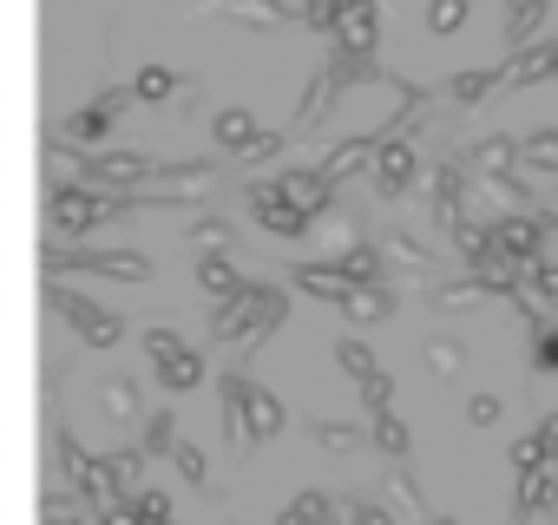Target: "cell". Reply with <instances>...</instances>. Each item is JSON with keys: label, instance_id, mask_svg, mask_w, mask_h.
Wrapping results in <instances>:
<instances>
[{"label": "cell", "instance_id": "obj_1", "mask_svg": "<svg viewBox=\"0 0 558 525\" xmlns=\"http://www.w3.org/2000/svg\"><path fill=\"white\" fill-rule=\"evenodd\" d=\"M283 316H290L283 290L243 283L236 296H223V303H217V316H210V335H217V342H263V335H276V329H283Z\"/></svg>", "mask_w": 558, "mask_h": 525}, {"label": "cell", "instance_id": "obj_2", "mask_svg": "<svg viewBox=\"0 0 558 525\" xmlns=\"http://www.w3.org/2000/svg\"><path fill=\"white\" fill-rule=\"evenodd\" d=\"M40 262L53 277H119V283H151L145 249H86V243H47Z\"/></svg>", "mask_w": 558, "mask_h": 525}, {"label": "cell", "instance_id": "obj_3", "mask_svg": "<svg viewBox=\"0 0 558 525\" xmlns=\"http://www.w3.org/2000/svg\"><path fill=\"white\" fill-rule=\"evenodd\" d=\"M47 217H53L60 236H80V243H86L99 223L132 217V197H106V191H93V184H60V191L47 197Z\"/></svg>", "mask_w": 558, "mask_h": 525}, {"label": "cell", "instance_id": "obj_4", "mask_svg": "<svg viewBox=\"0 0 558 525\" xmlns=\"http://www.w3.org/2000/svg\"><path fill=\"white\" fill-rule=\"evenodd\" d=\"M73 164H80V184H125V191L165 171V158L151 151H80Z\"/></svg>", "mask_w": 558, "mask_h": 525}, {"label": "cell", "instance_id": "obj_5", "mask_svg": "<svg viewBox=\"0 0 558 525\" xmlns=\"http://www.w3.org/2000/svg\"><path fill=\"white\" fill-rule=\"evenodd\" d=\"M551 223H558L551 210H512V217L493 223V249H506V256H519V262H538V243H545Z\"/></svg>", "mask_w": 558, "mask_h": 525}, {"label": "cell", "instance_id": "obj_6", "mask_svg": "<svg viewBox=\"0 0 558 525\" xmlns=\"http://www.w3.org/2000/svg\"><path fill=\"white\" fill-rule=\"evenodd\" d=\"M368 171H375V191H381V197H401V191L421 178V151H414L408 138H375V164H368Z\"/></svg>", "mask_w": 558, "mask_h": 525}, {"label": "cell", "instance_id": "obj_7", "mask_svg": "<svg viewBox=\"0 0 558 525\" xmlns=\"http://www.w3.org/2000/svg\"><path fill=\"white\" fill-rule=\"evenodd\" d=\"M336 53H375L381 47V14H375V0H342V14H336Z\"/></svg>", "mask_w": 558, "mask_h": 525}, {"label": "cell", "instance_id": "obj_8", "mask_svg": "<svg viewBox=\"0 0 558 525\" xmlns=\"http://www.w3.org/2000/svg\"><path fill=\"white\" fill-rule=\"evenodd\" d=\"M276 197H283V204H296L310 223H316L323 210H336V184H329L323 171H283V178H276Z\"/></svg>", "mask_w": 558, "mask_h": 525}, {"label": "cell", "instance_id": "obj_9", "mask_svg": "<svg viewBox=\"0 0 558 525\" xmlns=\"http://www.w3.org/2000/svg\"><path fill=\"white\" fill-rule=\"evenodd\" d=\"M250 217H256L263 230H276V236H310V230H316L296 204L276 197V184H256V191H250Z\"/></svg>", "mask_w": 558, "mask_h": 525}, {"label": "cell", "instance_id": "obj_10", "mask_svg": "<svg viewBox=\"0 0 558 525\" xmlns=\"http://www.w3.org/2000/svg\"><path fill=\"white\" fill-rule=\"evenodd\" d=\"M283 420H290L283 401L250 381V394H243V440H276V434H283Z\"/></svg>", "mask_w": 558, "mask_h": 525}, {"label": "cell", "instance_id": "obj_11", "mask_svg": "<svg viewBox=\"0 0 558 525\" xmlns=\"http://www.w3.org/2000/svg\"><path fill=\"white\" fill-rule=\"evenodd\" d=\"M290 283L303 290V296H316V303H342L355 283L336 270V262H296V270H290Z\"/></svg>", "mask_w": 558, "mask_h": 525}, {"label": "cell", "instance_id": "obj_12", "mask_svg": "<svg viewBox=\"0 0 558 525\" xmlns=\"http://www.w3.org/2000/svg\"><path fill=\"white\" fill-rule=\"evenodd\" d=\"M217 14L236 21V27H290L296 21L283 0H217Z\"/></svg>", "mask_w": 558, "mask_h": 525}, {"label": "cell", "instance_id": "obj_13", "mask_svg": "<svg viewBox=\"0 0 558 525\" xmlns=\"http://www.w3.org/2000/svg\"><path fill=\"white\" fill-rule=\"evenodd\" d=\"M368 164H375V132H368V138H342L316 171H323L329 184H342V178H355V171H368Z\"/></svg>", "mask_w": 558, "mask_h": 525}, {"label": "cell", "instance_id": "obj_14", "mask_svg": "<svg viewBox=\"0 0 558 525\" xmlns=\"http://www.w3.org/2000/svg\"><path fill=\"white\" fill-rule=\"evenodd\" d=\"M329 106H336V80H329V66L303 86V106H296V119H290V132H316L323 119H329Z\"/></svg>", "mask_w": 558, "mask_h": 525}, {"label": "cell", "instance_id": "obj_15", "mask_svg": "<svg viewBox=\"0 0 558 525\" xmlns=\"http://www.w3.org/2000/svg\"><path fill=\"white\" fill-rule=\"evenodd\" d=\"M336 309H342L349 322H388V316H395V296H388L381 283H355V290H349Z\"/></svg>", "mask_w": 558, "mask_h": 525}, {"label": "cell", "instance_id": "obj_16", "mask_svg": "<svg viewBox=\"0 0 558 525\" xmlns=\"http://www.w3.org/2000/svg\"><path fill=\"white\" fill-rule=\"evenodd\" d=\"M466 158H473V164H460V171H473V178H506V171L519 164V145H512V138H486V145H473Z\"/></svg>", "mask_w": 558, "mask_h": 525}, {"label": "cell", "instance_id": "obj_17", "mask_svg": "<svg viewBox=\"0 0 558 525\" xmlns=\"http://www.w3.org/2000/svg\"><path fill=\"white\" fill-rule=\"evenodd\" d=\"M447 230H453V243H460V256H466V270L493 256V223H480V217H466V210H460Z\"/></svg>", "mask_w": 558, "mask_h": 525}, {"label": "cell", "instance_id": "obj_18", "mask_svg": "<svg viewBox=\"0 0 558 525\" xmlns=\"http://www.w3.org/2000/svg\"><path fill=\"white\" fill-rule=\"evenodd\" d=\"M499 80H506V86H519V93H525V86H538V80H551V47H525L519 60H506V66H499Z\"/></svg>", "mask_w": 558, "mask_h": 525}, {"label": "cell", "instance_id": "obj_19", "mask_svg": "<svg viewBox=\"0 0 558 525\" xmlns=\"http://www.w3.org/2000/svg\"><path fill=\"white\" fill-rule=\"evenodd\" d=\"M210 138H217L223 151H243V145L256 138V119H250V106H223V112L210 119Z\"/></svg>", "mask_w": 558, "mask_h": 525}, {"label": "cell", "instance_id": "obj_20", "mask_svg": "<svg viewBox=\"0 0 558 525\" xmlns=\"http://www.w3.org/2000/svg\"><path fill=\"white\" fill-rule=\"evenodd\" d=\"M158 381H165L171 394H191V388L204 381V355H197V349H178L171 362H158Z\"/></svg>", "mask_w": 558, "mask_h": 525}, {"label": "cell", "instance_id": "obj_21", "mask_svg": "<svg viewBox=\"0 0 558 525\" xmlns=\"http://www.w3.org/2000/svg\"><path fill=\"white\" fill-rule=\"evenodd\" d=\"M197 283H204V296H217V303L243 290V277H236V262H230V256H204V262H197Z\"/></svg>", "mask_w": 558, "mask_h": 525}, {"label": "cell", "instance_id": "obj_22", "mask_svg": "<svg viewBox=\"0 0 558 525\" xmlns=\"http://www.w3.org/2000/svg\"><path fill=\"white\" fill-rule=\"evenodd\" d=\"M329 80H336V93H342V86H375L381 66H375V53H336V60H329Z\"/></svg>", "mask_w": 558, "mask_h": 525}, {"label": "cell", "instance_id": "obj_23", "mask_svg": "<svg viewBox=\"0 0 558 525\" xmlns=\"http://www.w3.org/2000/svg\"><path fill=\"white\" fill-rule=\"evenodd\" d=\"M368 440H375V447H381L388 460H401V453L414 447V434H408V420H395L388 407H381V414H368Z\"/></svg>", "mask_w": 558, "mask_h": 525}, {"label": "cell", "instance_id": "obj_24", "mask_svg": "<svg viewBox=\"0 0 558 525\" xmlns=\"http://www.w3.org/2000/svg\"><path fill=\"white\" fill-rule=\"evenodd\" d=\"M336 270H342L349 283H381V249H375V243H355V249L336 256Z\"/></svg>", "mask_w": 558, "mask_h": 525}, {"label": "cell", "instance_id": "obj_25", "mask_svg": "<svg viewBox=\"0 0 558 525\" xmlns=\"http://www.w3.org/2000/svg\"><path fill=\"white\" fill-rule=\"evenodd\" d=\"M217 394H223V434H230V440H243V394H250V375H236V368H230V375L217 381Z\"/></svg>", "mask_w": 558, "mask_h": 525}, {"label": "cell", "instance_id": "obj_26", "mask_svg": "<svg viewBox=\"0 0 558 525\" xmlns=\"http://www.w3.org/2000/svg\"><path fill=\"white\" fill-rule=\"evenodd\" d=\"M329 518H336L329 492H296V499H290V512L276 518V525H329Z\"/></svg>", "mask_w": 558, "mask_h": 525}, {"label": "cell", "instance_id": "obj_27", "mask_svg": "<svg viewBox=\"0 0 558 525\" xmlns=\"http://www.w3.org/2000/svg\"><path fill=\"white\" fill-rule=\"evenodd\" d=\"M493 86H499V66H473V73L447 80V99H460V106H480V99H486Z\"/></svg>", "mask_w": 558, "mask_h": 525}, {"label": "cell", "instance_id": "obj_28", "mask_svg": "<svg viewBox=\"0 0 558 525\" xmlns=\"http://www.w3.org/2000/svg\"><path fill=\"white\" fill-rule=\"evenodd\" d=\"M106 125H112L106 112H93V106H80V112H66V119H60V145H93V138H99Z\"/></svg>", "mask_w": 558, "mask_h": 525}, {"label": "cell", "instance_id": "obj_29", "mask_svg": "<svg viewBox=\"0 0 558 525\" xmlns=\"http://www.w3.org/2000/svg\"><path fill=\"white\" fill-rule=\"evenodd\" d=\"M473 191H480V197H493V204H506V210H538L512 171H506V178H473Z\"/></svg>", "mask_w": 558, "mask_h": 525}, {"label": "cell", "instance_id": "obj_30", "mask_svg": "<svg viewBox=\"0 0 558 525\" xmlns=\"http://www.w3.org/2000/svg\"><path fill=\"white\" fill-rule=\"evenodd\" d=\"M53 460H60V486H73V479L86 473V460H93V453L73 440V427H53Z\"/></svg>", "mask_w": 558, "mask_h": 525}, {"label": "cell", "instance_id": "obj_31", "mask_svg": "<svg viewBox=\"0 0 558 525\" xmlns=\"http://www.w3.org/2000/svg\"><path fill=\"white\" fill-rule=\"evenodd\" d=\"M545 8H551V0H506V40L519 47V40L545 21Z\"/></svg>", "mask_w": 558, "mask_h": 525}, {"label": "cell", "instance_id": "obj_32", "mask_svg": "<svg viewBox=\"0 0 558 525\" xmlns=\"http://www.w3.org/2000/svg\"><path fill=\"white\" fill-rule=\"evenodd\" d=\"M171 93H178V73H171V66H138V80H132V99L158 106V99H171Z\"/></svg>", "mask_w": 558, "mask_h": 525}, {"label": "cell", "instance_id": "obj_33", "mask_svg": "<svg viewBox=\"0 0 558 525\" xmlns=\"http://www.w3.org/2000/svg\"><path fill=\"white\" fill-rule=\"evenodd\" d=\"M80 342H86V349H119V342H125V322H119L112 309H99V316L80 322Z\"/></svg>", "mask_w": 558, "mask_h": 525}, {"label": "cell", "instance_id": "obj_34", "mask_svg": "<svg viewBox=\"0 0 558 525\" xmlns=\"http://www.w3.org/2000/svg\"><path fill=\"white\" fill-rule=\"evenodd\" d=\"M99 407H106L112 420H138V381H125V375L106 381V388H99Z\"/></svg>", "mask_w": 558, "mask_h": 525}, {"label": "cell", "instance_id": "obj_35", "mask_svg": "<svg viewBox=\"0 0 558 525\" xmlns=\"http://www.w3.org/2000/svg\"><path fill=\"white\" fill-rule=\"evenodd\" d=\"M421 362H427V375H460V362H466V349H460L453 335H434V342L421 349Z\"/></svg>", "mask_w": 558, "mask_h": 525}, {"label": "cell", "instance_id": "obj_36", "mask_svg": "<svg viewBox=\"0 0 558 525\" xmlns=\"http://www.w3.org/2000/svg\"><path fill=\"white\" fill-rule=\"evenodd\" d=\"M368 440V427H349V420H316V447H329V453H355Z\"/></svg>", "mask_w": 558, "mask_h": 525}, {"label": "cell", "instance_id": "obj_37", "mask_svg": "<svg viewBox=\"0 0 558 525\" xmlns=\"http://www.w3.org/2000/svg\"><path fill=\"white\" fill-rule=\"evenodd\" d=\"M191 243H197L204 256H223V249H230V223H223V217H197V223H191Z\"/></svg>", "mask_w": 558, "mask_h": 525}, {"label": "cell", "instance_id": "obj_38", "mask_svg": "<svg viewBox=\"0 0 558 525\" xmlns=\"http://www.w3.org/2000/svg\"><path fill=\"white\" fill-rule=\"evenodd\" d=\"M171 447H178V414H151V420H145V447H138V453L151 460V453H171Z\"/></svg>", "mask_w": 558, "mask_h": 525}, {"label": "cell", "instance_id": "obj_39", "mask_svg": "<svg viewBox=\"0 0 558 525\" xmlns=\"http://www.w3.org/2000/svg\"><path fill=\"white\" fill-rule=\"evenodd\" d=\"M336 362H342V375H349V381H368V375L381 368V362H375L362 342H336Z\"/></svg>", "mask_w": 558, "mask_h": 525}, {"label": "cell", "instance_id": "obj_40", "mask_svg": "<svg viewBox=\"0 0 558 525\" xmlns=\"http://www.w3.org/2000/svg\"><path fill=\"white\" fill-rule=\"evenodd\" d=\"M506 460H512L519 473H545V466H551V453H545V440H538V434H525V440H512V453H506Z\"/></svg>", "mask_w": 558, "mask_h": 525}, {"label": "cell", "instance_id": "obj_41", "mask_svg": "<svg viewBox=\"0 0 558 525\" xmlns=\"http://www.w3.org/2000/svg\"><path fill=\"white\" fill-rule=\"evenodd\" d=\"M519 158L538 164V171H558V132H532V138L519 145Z\"/></svg>", "mask_w": 558, "mask_h": 525}, {"label": "cell", "instance_id": "obj_42", "mask_svg": "<svg viewBox=\"0 0 558 525\" xmlns=\"http://www.w3.org/2000/svg\"><path fill=\"white\" fill-rule=\"evenodd\" d=\"M427 27L447 40V34H460L466 27V0H434V8H427Z\"/></svg>", "mask_w": 558, "mask_h": 525}, {"label": "cell", "instance_id": "obj_43", "mask_svg": "<svg viewBox=\"0 0 558 525\" xmlns=\"http://www.w3.org/2000/svg\"><path fill=\"white\" fill-rule=\"evenodd\" d=\"M171 466H178L191 486H204V479H210V466H204V447H191V440H178V447H171Z\"/></svg>", "mask_w": 558, "mask_h": 525}, {"label": "cell", "instance_id": "obj_44", "mask_svg": "<svg viewBox=\"0 0 558 525\" xmlns=\"http://www.w3.org/2000/svg\"><path fill=\"white\" fill-rule=\"evenodd\" d=\"M283 145H290V132H256L236 158H250V164H263V158H283Z\"/></svg>", "mask_w": 558, "mask_h": 525}, {"label": "cell", "instance_id": "obj_45", "mask_svg": "<svg viewBox=\"0 0 558 525\" xmlns=\"http://www.w3.org/2000/svg\"><path fill=\"white\" fill-rule=\"evenodd\" d=\"M480 296H486V290H480L473 277H460V283H440V290H434V303H440V309H460V303H480Z\"/></svg>", "mask_w": 558, "mask_h": 525}, {"label": "cell", "instance_id": "obj_46", "mask_svg": "<svg viewBox=\"0 0 558 525\" xmlns=\"http://www.w3.org/2000/svg\"><path fill=\"white\" fill-rule=\"evenodd\" d=\"M138 349H145L151 362H171L184 342H178V329H145V335H138Z\"/></svg>", "mask_w": 558, "mask_h": 525}, {"label": "cell", "instance_id": "obj_47", "mask_svg": "<svg viewBox=\"0 0 558 525\" xmlns=\"http://www.w3.org/2000/svg\"><path fill=\"white\" fill-rule=\"evenodd\" d=\"M355 388H362V407H368V414H381V407H388V401H395V381H388V375H381V368H375V375H368V381H355Z\"/></svg>", "mask_w": 558, "mask_h": 525}, {"label": "cell", "instance_id": "obj_48", "mask_svg": "<svg viewBox=\"0 0 558 525\" xmlns=\"http://www.w3.org/2000/svg\"><path fill=\"white\" fill-rule=\"evenodd\" d=\"M106 466H112V479H119V486H132V479L145 473V453H138V447H125V453H106Z\"/></svg>", "mask_w": 558, "mask_h": 525}, {"label": "cell", "instance_id": "obj_49", "mask_svg": "<svg viewBox=\"0 0 558 525\" xmlns=\"http://www.w3.org/2000/svg\"><path fill=\"white\" fill-rule=\"evenodd\" d=\"M73 512H80V492H73V486H53V492L40 499V518H73Z\"/></svg>", "mask_w": 558, "mask_h": 525}, {"label": "cell", "instance_id": "obj_50", "mask_svg": "<svg viewBox=\"0 0 558 525\" xmlns=\"http://www.w3.org/2000/svg\"><path fill=\"white\" fill-rule=\"evenodd\" d=\"M388 249H395L401 262H414V270H427V262H434V256H427V243H414L408 230H395V236H388Z\"/></svg>", "mask_w": 558, "mask_h": 525}, {"label": "cell", "instance_id": "obj_51", "mask_svg": "<svg viewBox=\"0 0 558 525\" xmlns=\"http://www.w3.org/2000/svg\"><path fill=\"white\" fill-rule=\"evenodd\" d=\"M388 499H395V505H408V512H421V486H414V479H408L401 466L388 473Z\"/></svg>", "mask_w": 558, "mask_h": 525}, {"label": "cell", "instance_id": "obj_52", "mask_svg": "<svg viewBox=\"0 0 558 525\" xmlns=\"http://www.w3.org/2000/svg\"><path fill=\"white\" fill-rule=\"evenodd\" d=\"M342 518H349V525H401L388 505H362V499H355V505H342Z\"/></svg>", "mask_w": 558, "mask_h": 525}, {"label": "cell", "instance_id": "obj_53", "mask_svg": "<svg viewBox=\"0 0 558 525\" xmlns=\"http://www.w3.org/2000/svg\"><path fill=\"white\" fill-rule=\"evenodd\" d=\"M336 14H342V0H303V21H310L316 34H329V27H336Z\"/></svg>", "mask_w": 558, "mask_h": 525}, {"label": "cell", "instance_id": "obj_54", "mask_svg": "<svg viewBox=\"0 0 558 525\" xmlns=\"http://www.w3.org/2000/svg\"><path fill=\"white\" fill-rule=\"evenodd\" d=\"M132 505H138V518H145V525H165V518H171V499H165V492H138Z\"/></svg>", "mask_w": 558, "mask_h": 525}, {"label": "cell", "instance_id": "obj_55", "mask_svg": "<svg viewBox=\"0 0 558 525\" xmlns=\"http://www.w3.org/2000/svg\"><path fill=\"white\" fill-rule=\"evenodd\" d=\"M125 106H132V86H106V93L93 99V112H106V119H119Z\"/></svg>", "mask_w": 558, "mask_h": 525}, {"label": "cell", "instance_id": "obj_56", "mask_svg": "<svg viewBox=\"0 0 558 525\" xmlns=\"http://www.w3.org/2000/svg\"><path fill=\"white\" fill-rule=\"evenodd\" d=\"M466 420H473V427H493V420H499V394H473V401H466Z\"/></svg>", "mask_w": 558, "mask_h": 525}, {"label": "cell", "instance_id": "obj_57", "mask_svg": "<svg viewBox=\"0 0 558 525\" xmlns=\"http://www.w3.org/2000/svg\"><path fill=\"white\" fill-rule=\"evenodd\" d=\"M532 335H538V368L558 375V335H551V329H532Z\"/></svg>", "mask_w": 558, "mask_h": 525}, {"label": "cell", "instance_id": "obj_58", "mask_svg": "<svg viewBox=\"0 0 558 525\" xmlns=\"http://www.w3.org/2000/svg\"><path fill=\"white\" fill-rule=\"evenodd\" d=\"M532 283H538V290L558 303V262H545V256H538V262H532Z\"/></svg>", "mask_w": 558, "mask_h": 525}, {"label": "cell", "instance_id": "obj_59", "mask_svg": "<svg viewBox=\"0 0 558 525\" xmlns=\"http://www.w3.org/2000/svg\"><path fill=\"white\" fill-rule=\"evenodd\" d=\"M99 525H145V518H138V505H125V499H119V505H106V512H99Z\"/></svg>", "mask_w": 558, "mask_h": 525}, {"label": "cell", "instance_id": "obj_60", "mask_svg": "<svg viewBox=\"0 0 558 525\" xmlns=\"http://www.w3.org/2000/svg\"><path fill=\"white\" fill-rule=\"evenodd\" d=\"M538 440H545V453L558 460V414H545V427H538Z\"/></svg>", "mask_w": 558, "mask_h": 525}, {"label": "cell", "instance_id": "obj_61", "mask_svg": "<svg viewBox=\"0 0 558 525\" xmlns=\"http://www.w3.org/2000/svg\"><path fill=\"white\" fill-rule=\"evenodd\" d=\"M47 525H86V518H80V512H73V518H47Z\"/></svg>", "mask_w": 558, "mask_h": 525}, {"label": "cell", "instance_id": "obj_62", "mask_svg": "<svg viewBox=\"0 0 558 525\" xmlns=\"http://www.w3.org/2000/svg\"><path fill=\"white\" fill-rule=\"evenodd\" d=\"M427 525H460V518H427Z\"/></svg>", "mask_w": 558, "mask_h": 525}, {"label": "cell", "instance_id": "obj_63", "mask_svg": "<svg viewBox=\"0 0 558 525\" xmlns=\"http://www.w3.org/2000/svg\"><path fill=\"white\" fill-rule=\"evenodd\" d=\"M551 80H558V47H551Z\"/></svg>", "mask_w": 558, "mask_h": 525}, {"label": "cell", "instance_id": "obj_64", "mask_svg": "<svg viewBox=\"0 0 558 525\" xmlns=\"http://www.w3.org/2000/svg\"><path fill=\"white\" fill-rule=\"evenodd\" d=\"M165 525H171V518H165Z\"/></svg>", "mask_w": 558, "mask_h": 525}]
</instances>
